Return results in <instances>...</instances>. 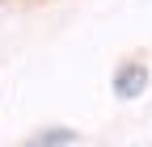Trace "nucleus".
<instances>
[{"label":"nucleus","mask_w":152,"mask_h":147,"mask_svg":"<svg viewBox=\"0 0 152 147\" xmlns=\"http://www.w3.org/2000/svg\"><path fill=\"white\" fill-rule=\"evenodd\" d=\"M148 67L144 63H123L118 71H114V97H123V101H135L144 88H148Z\"/></svg>","instance_id":"f257e3e1"},{"label":"nucleus","mask_w":152,"mask_h":147,"mask_svg":"<svg viewBox=\"0 0 152 147\" xmlns=\"http://www.w3.org/2000/svg\"><path fill=\"white\" fill-rule=\"evenodd\" d=\"M68 143H76V130H72V126H51V130L30 135L21 147H68Z\"/></svg>","instance_id":"f03ea898"}]
</instances>
